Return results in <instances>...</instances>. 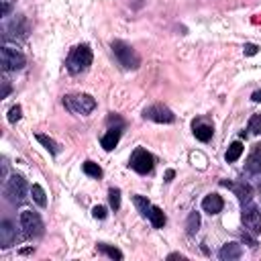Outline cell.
Wrapping results in <instances>:
<instances>
[{"mask_svg":"<svg viewBox=\"0 0 261 261\" xmlns=\"http://www.w3.org/2000/svg\"><path fill=\"white\" fill-rule=\"evenodd\" d=\"M67 72L69 74H82L86 72L90 65H92V49L88 45H78L72 49V53H69L67 61Z\"/></svg>","mask_w":261,"mask_h":261,"instance_id":"cell-1","label":"cell"},{"mask_svg":"<svg viewBox=\"0 0 261 261\" xmlns=\"http://www.w3.org/2000/svg\"><path fill=\"white\" fill-rule=\"evenodd\" d=\"M63 106L78 116H86L96 108V100L90 94H67L63 96Z\"/></svg>","mask_w":261,"mask_h":261,"instance_id":"cell-2","label":"cell"},{"mask_svg":"<svg viewBox=\"0 0 261 261\" xmlns=\"http://www.w3.org/2000/svg\"><path fill=\"white\" fill-rule=\"evenodd\" d=\"M112 51H114V55L118 59V63L127 67V69H137L139 65H141V57H139L137 51L125 43V41H114L112 43Z\"/></svg>","mask_w":261,"mask_h":261,"instance_id":"cell-3","label":"cell"},{"mask_svg":"<svg viewBox=\"0 0 261 261\" xmlns=\"http://www.w3.org/2000/svg\"><path fill=\"white\" fill-rule=\"evenodd\" d=\"M4 196L10 204H21L27 198V182L23 176L14 173L6 180V188H4Z\"/></svg>","mask_w":261,"mask_h":261,"instance_id":"cell-4","label":"cell"},{"mask_svg":"<svg viewBox=\"0 0 261 261\" xmlns=\"http://www.w3.org/2000/svg\"><path fill=\"white\" fill-rule=\"evenodd\" d=\"M27 63V57L23 55L21 49H16L12 45L2 47V67L4 72H14V69H23Z\"/></svg>","mask_w":261,"mask_h":261,"instance_id":"cell-5","label":"cell"},{"mask_svg":"<svg viewBox=\"0 0 261 261\" xmlns=\"http://www.w3.org/2000/svg\"><path fill=\"white\" fill-rule=\"evenodd\" d=\"M21 227H23V233L27 237H41L43 235V220L37 212L33 210H23L21 212Z\"/></svg>","mask_w":261,"mask_h":261,"instance_id":"cell-6","label":"cell"},{"mask_svg":"<svg viewBox=\"0 0 261 261\" xmlns=\"http://www.w3.org/2000/svg\"><path fill=\"white\" fill-rule=\"evenodd\" d=\"M153 163H155L153 155H151L147 149H143V147L135 149L133 155H131V167H133L137 173H141V176H147V173L153 169Z\"/></svg>","mask_w":261,"mask_h":261,"instance_id":"cell-7","label":"cell"},{"mask_svg":"<svg viewBox=\"0 0 261 261\" xmlns=\"http://www.w3.org/2000/svg\"><path fill=\"white\" fill-rule=\"evenodd\" d=\"M143 116L147 120H153V123H159V125H169L176 120V114H173L167 106H163V104H153V106L145 108Z\"/></svg>","mask_w":261,"mask_h":261,"instance_id":"cell-8","label":"cell"},{"mask_svg":"<svg viewBox=\"0 0 261 261\" xmlns=\"http://www.w3.org/2000/svg\"><path fill=\"white\" fill-rule=\"evenodd\" d=\"M243 224L249 229V233L257 235L261 233V212H259V208L253 206V204H247V206H243Z\"/></svg>","mask_w":261,"mask_h":261,"instance_id":"cell-9","label":"cell"},{"mask_svg":"<svg viewBox=\"0 0 261 261\" xmlns=\"http://www.w3.org/2000/svg\"><path fill=\"white\" fill-rule=\"evenodd\" d=\"M224 188H231L233 192L237 194V198L243 202V204H249L251 202V196H253V190H251V186L249 184H245V182H239V184H233V182H220Z\"/></svg>","mask_w":261,"mask_h":261,"instance_id":"cell-10","label":"cell"},{"mask_svg":"<svg viewBox=\"0 0 261 261\" xmlns=\"http://www.w3.org/2000/svg\"><path fill=\"white\" fill-rule=\"evenodd\" d=\"M14 241H16V231L12 227V222L10 220H2V224H0V247L8 249Z\"/></svg>","mask_w":261,"mask_h":261,"instance_id":"cell-11","label":"cell"},{"mask_svg":"<svg viewBox=\"0 0 261 261\" xmlns=\"http://www.w3.org/2000/svg\"><path fill=\"white\" fill-rule=\"evenodd\" d=\"M224 208V200L218 196V194H208L204 196L202 200V210L208 212V214H218Z\"/></svg>","mask_w":261,"mask_h":261,"instance_id":"cell-12","label":"cell"},{"mask_svg":"<svg viewBox=\"0 0 261 261\" xmlns=\"http://www.w3.org/2000/svg\"><path fill=\"white\" fill-rule=\"evenodd\" d=\"M120 135H123V131H120V127H114V129H108V133L102 137V147L106 149V151H112L116 145H118V141H120Z\"/></svg>","mask_w":261,"mask_h":261,"instance_id":"cell-13","label":"cell"},{"mask_svg":"<svg viewBox=\"0 0 261 261\" xmlns=\"http://www.w3.org/2000/svg\"><path fill=\"white\" fill-rule=\"evenodd\" d=\"M241 253H243V249H241L239 243H227V245L218 251V257L222 261H231V259H239Z\"/></svg>","mask_w":261,"mask_h":261,"instance_id":"cell-14","label":"cell"},{"mask_svg":"<svg viewBox=\"0 0 261 261\" xmlns=\"http://www.w3.org/2000/svg\"><path fill=\"white\" fill-rule=\"evenodd\" d=\"M247 169L251 173H259L261 171V143L255 145L251 149V155H249V161H247Z\"/></svg>","mask_w":261,"mask_h":261,"instance_id":"cell-15","label":"cell"},{"mask_svg":"<svg viewBox=\"0 0 261 261\" xmlns=\"http://www.w3.org/2000/svg\"><path fill=\"white\" fill-rule=\"evenodd\" d=\"M212 133L214 129L210 125H206V123H200V125H194V137L198 139V141L202 143H208L212 139Z\"/></svg>","mask_w":261,"mask_h":261,"instance_id":"cell-16","label":"cell"},{"mask_svg":"<svg viewBox=\"0 0 261 261\" xmlns=\"http://www.w3.org/2000/svg\"><path fill=\"white\" fill-rule=\"evenodd\" d=\"M149 220L155 229H163V224H165V214L159 206H151V212H149Z\"/></svg>","mask_w":261,"mask_h":261,"instance_id":"cell-17","label":"cell"},{"mask_svg":"<svg viewBox=\"0 0 261 261\" xmlns=\"http://www.w3.org/2000/svg\"><path fill=\"white\" fill-rule=\"evenodd\" d=\"M6 35H8V37H10V35H12V37H16V35H19V37H25V35H27V27H25V19H23V16L14 19V23H12L10 29L6 27Z\"/></svg>","mask_w":261,"mask_h":261,"instance_id":"cell-18","label":"cell"},{"mask_svg":"<svg viewBox=\"0 0 261 261\" xmlns=\"http://www.w3.org/2000/svg\"><path fill=\"white\" fill-rule=\"evenodd\" d=\"M133 202H135V206H137V210L141 212V216H145V218H149V212H151V202L145 198V196H133Z\"/></svg>","mask_w":261,"mask_h":261,"instance_id":"cell-19","label":"cell"},{"mask_svg":"<svg viewBox=\"0 0 261 261\" xmlns=\"http://www.w3.org/2000/svg\"><path fill=\"white\" fill-rule=\"evenodd\" d=\"M243 151H245V147H243V143L241 141H235L229 149H227V155H224V159H227L229 163H233V161H237L241 155H243Z\"/></svg>","mask_w":261,"mask_h":261,"instance_id":"cell-20","label":"cell"},{"mask_svg":"<svg viewBox=\"0 0 261 261\" xmlns=\"http://www.w3.org/2000/svg\"><path fill=\"white\" fill-rule=\"evenodd\" d=\"M37 141H39V143H41L47 151H51V155H57V153L61 151V149H59V145H57L51 137H47V135H41V133H39V135H37Z\"/></svg>","mask_w":261,"mask_h":261,"instance_id":"cell-21","label":"cell"},{"mask_svg":"<svg viewBox=\"0 0 261 261\" xmlns=\"http://www.w3.org/2000/svg\"><path fill=\"white\" fill-rule=\"evenodd\" d=\"M31 196H33V200L37 202L39 206H47V196H45V190H43L39 184H33V188H31Z\"/></svg>","mask_w":261,"mask_h":261,"instance_id":"cell-22","label":"cell"},{"mask_svg":"<svg viewBox=\"0 0 261 261\" xmlns=\"http://www.w3.org/2000/svg\"><path fill=\"white\" fill-rule=\"evenodd\" d=\"M98 251H102L104 255H108L110 259H123L125 255H123V251H118L116 247H110V245H106V243H98Z\"/></svg>","mask_w":261,"mask_h":261,"instance_id":"cell-23","label":"cell"},{"mask_svg":"<svg viewBox=\"0 0 261 261\" xmlns=\"http://www.w3.org/2000/svg\"><path fill=\"white\" fill-rule=\"evenodd\" d=\"M82 169H84L86 176H90V178H100L102 176V167L98 163H94V161H84Z\"/></svg>","mask_w":261,"mask_h":261,"instance_id":"cell-24","label":"cell"},{"mask_svg":"<svg viewBox=\"0 0 261 261\" xmlns=\"http://www.w3.org/2000/svg\"><path fill=\"white\" fill-rule=\"evenodd\" d=\"M200 227V212H190L188 216V222H186V229H188V235H194Z\"/></svg>","mask_w":261,"mask_h":261,"instance_id":"cell-25","label":"cell"},{"mask_svg":"<svg viewBox=\"0 0 261 261\" xmlns=\"http://www.w3.org/2000/svg\"><path fill=\"white\" fill-rule=\"evenodd\" d=\"M108 200H110V208L112 210H118L120 208V190L118 188H112L108 192Z\"/></svg>","mask_w":261,"mask_h":261,"instance_id":"cell-26","label":"cell"},{"mask_svg":"<svg viewBox=\"0 0 261 261\" xmlns=\"http://www.w3.org/2000/svg\"><path fill=\"white\" fill-rule=\"evenodd\" d=\"M249 131L253 135H261V114H253L249 118Z\"/></svg>","mask_w":261,"mask_h":261,"instance_id":"cell-27","label":"cell"},{"mask_svg":"<svg viewBox=\"0 0 261 261\" xmlns=\"http://www.w3.org/2000/svg\"><path fill=\"white\" fill-rule=\"evenodd\" d=\"M21 114H23V108L19 106V104H16V106H12L10 110H8V123H19L21 120Z\"/></svg>","mask_w":261,"mask_h":261,"instance_id":"cell-28","label":"cell"},{"mask_svg":"<svg viewBox=\"0 0 261 261\" xmlns=\"http://www.w3.org/2000/svg\"><path fill=\"white\" fill-rule=\"evenodd\" d=\"M92 214H94V218H106V208L104 206H94V210H92Z\"/></svg>","mask_w":261,"mask_h":261,"instance_id":"cell-29","label":"cell"},{"mask_svg":"<svg viewBox=\"0 0 261 261\" xmlns=\"http://www.w3.org/2000/svg\"><path fill=\"white\" fill-rule=\"evenodd\" d=\"M257 51H259V47L253 45V43H247V45H245V55H255Z\"/></svg>","mask_w":261,"mask_h":261,"instance_id":"cell-30","label":"cell"},{"mask_svg":"<svg viewBox=\"0 0 261 261\" xmlns=\"http://www.w3.org/2000/svg\"><path fill=\"white\" fill-rule=\"evenodd\" d=\"M10 10V0H2V16H6Z\"/></svg>","mask_w":261,"mask_h":261,"instance_id":"cell-31","label":"cell"},{"mask_svg":"<svg viewBox=\"0 0 261 261\" xmlns=\"http://www.w3.org/2000/svg\"><path fill=\"white\" fill-rule=\"evenodd\" d=\"M243 241H247V243H249V247H253V249L257 247V241H253L249 235H245V237H243Z\"/></svg>","mask_w":261,"mask_h":261,"instance_id":"cell-32","label":"cell"},{"mask_svg":"<svg viewBox=\"0 0 261 261\" xmlns=\"http://www.w3.org/2000/svg\"><path fill=\"white\" fill-rule=\"evenodd\" d=\"M2 84H4V90H2V98H6V96L10 94V86H8V82H6V80H4Z\"/></svg>","mask_w":261,"mask_h":261,"instance_id":"cell-33","label":"cell"},{"mask_svg":"<svg viewBox=\"0 0 261 261\" xmlns=\"http://www.w3.org/2000/svg\"><path fill=\"white\" fill-rule=\"evenodd\" d=\"M251 100H253V102H261V90H257V92H253V96H251Z\"/></svg>","mask_w":261,"mask_h":261,"instance_id":"cell-34","label":"cell"},{"mask_svg":"<svg viewBox=\"0 0 261 261\" xmlns=\"http://www.w3.org/2000/svg\"><path fill=\"white\" fill-rule=\"evenodd\" d=\"M173 176H176V171H173V169H167V171H165V180H167V182L173 180Z\"/></svg>","mask_w":261,"mask_h":261,"instance_id":"cell-35","label":"cell"},{"mask_svg":"<svg viewBox=\"0 0 261 261\" xmlns=\"http://www.w3.org/2000/svg\"><path fill=\"white\" fill-rule=\"evenodd\" d=\"M178 257H184V255H180V253H171L167 259H178Z\"/></svg>","mask_w":261,"mask_h":261,"instance_id":"cell-36","label":"cell"},{"mask_svg":"<svg viewBox=\"0 0 261 261\" xmlns=\"http://www.w3.org/2000/svg\"><path fill=\"white\" fill-rule=\"evenodd\" d=\"M29 253H33V249H21V255H29Z\"/></svg>","mask_w":261,"mask_h":261,"instance_id":"cell-37","label":"cell"}]
</instances>
